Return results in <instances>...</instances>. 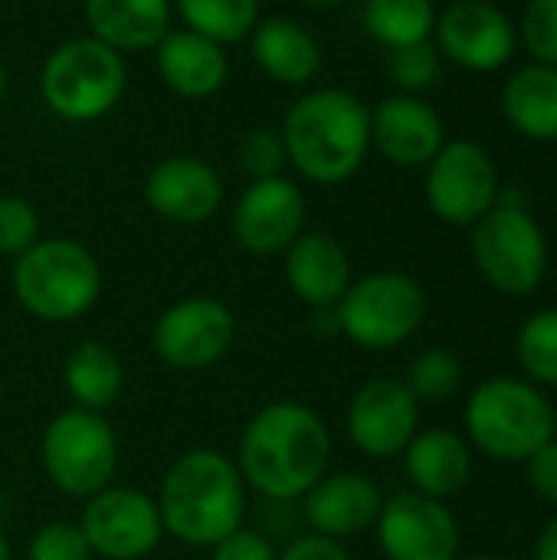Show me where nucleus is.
<instances>
[{
  "instance_id": "f257e3e1",
  "label": "nucleus",
  "mask_w": 557,
  "mask_h": 560,
  "mask_svg": "<svg viewBox=\"0 0 557 560\" xmlns=\"http://www.w3.org/2000/svg\"><path fill=\"white\" fill-rule=\"evenodd\" d=\"M332 463L328 423L299 400L263 407L240 436L236 469L246 489L269 502L302 499Z\"/></svg>"
},
{
  "instance_id": "f03ea898",
  "label": "nucleus",
  "mask_w": 557,
  "mask_h": 560,
  "mask_svg": "<svg viewBox=\"0 0 557 560\" xmlns=\"http://www.w3.org/2000/svg\"><path fill=\"white\" fill-rule=\"evenodd\" d=\"M289 164L312 184H345L371 148V108L348 89L305 92L282 118Z\"/></svg>"
},
{
  "instance_id": "7ed1b4c3",
  "label": "nucleus",
  "mask_w": 557,
  "mask_h": 560,
  "mask_svg": "<svg viewBox=\"0 0 557 560\" xmlns=\"http://www.w3.org/2000/svg\"><path fill=\"white\" fill-rule=\"evenodd\" d=\"M158 512L164 535L190 548H213L243 525L246 482L220 450H190L161 479Z\"/></svg>"
},
{
  "instance_id": "20e7f679",
  "label": "nucleus",
  "mask_w": 557,
  "mask_h": 560,
  "mask_svg": "<svg viewBox=\"0 0 557 560\" xmlns=\"http://www.w3.org/2000/svg\"><path fill=\"white\" fill-rule=\"evenodd\" d=\"M13 295L39 322L66 325L92 312L102 295V266L89 246L56 236L36 240L13 259Z\"/></svg>"
},
{
  "instance_id": "39448f33",
  "label": "nucleus",
  "mask_w": 557,
  "mask_h": 560,
  "mask_svg": "<svg viewBox=\"0 0 557 560\" xmlns=\"http://www.w3.org/2000/svg\"><path fill=\"white\" fill-rule=\"evenodd\" d=\"M466 433L489 459L525 463L555 440V407L529 381L489 377L469 394Z\"/></svg>"
},
{
  "instance_id": "423d86ee",
  "label": "nucleus",
  "mask_w": 557,
  "mask_h": 560,
  "mask_svg": "<svg viewBox=\"0 0 557 560\" xmlns=\"http://www.w3.org/2000/svg\"><path fill=\"white\" fill-rule=\"evenodd\" d=\"M125 59L95 36H72L59 43L39 72V95L62 121H98L125 95Z\"/></svg>"
},
{
  "instance_id": "0eeeda50",
  "label": "nucleus",
  "mask_w": 557,
  "mask_h": 560,
  "mask_svg": "<svg viewBox=\"0 0 557 560\" xmlns=\"http://www.w3.org/2000/svg\"><path fill=\"white\" fill-rule=\"evenodd\" d=\"M46 479L69 499H92L118 472V436L105 413L69 407L56 413L39 440Z\"/></svg>"
},
{
  "instance_id": "6e6552de",
  "label": "nucleus",
  "mask_w": 557,
  "mask_h": 560,
  "mask_svg": "<svg viewBox=\"0 0 557 560\" xmlns=\"http://www.w3.org/2000/svg\"><path fill=\"white\" fill-rule=\"evenodd\" d=\"M338 331L364 351H391L417 335L427 315V295L407 272H371L355 279L335 305Z\"/></svg>"
},
{
  "instance_id": "1a4fd4ad",
  "label": "nucleus",
  "mask_w": 557,
  "mask_h": 560,
  "mask_svg": "<svg viewBox=\"0 0 557 560\" xmlns=\"http://www.w3.org/2000/svg\"><path fill=\"white\" fill-rule=\"evenodd\" d=\"M473 259L502 295H529L548 272V243L538 220L519 200H502L473 226Z\"/></svg>"
},
{
  "instance_id": "9d476101",
  "label": "nucleus",
  "mask_w": 557,
  "mask_h": 560,
  "mask_svg": "<svg viewBox=\"0 0 557 560\" xmlns=\"http://www.w3.org/2000/svg\"><path fill=\"white\" fill-rule=\"evenodd\" d=\"M427 203L450 226H476L499 203V171L479 141H446L427 164Z\"/></svg>"
},
{
  "instance_id": "9b49d317",
  "label": "nucleus",
  "mask_w": 557,
  "mask_h": 560,
  "mask_svg": "<svg viewBox=\"0 0 557 560\" xmlns=\"http://www.w3.org/2000/svg\"><path fill=\"white\" fill-rule=\"evenodd\" d=\"M79 528L92 555L105 560H144L164 538L158 502L131 486H108L85 499Z\"/></svg>"
},
{
  "instance_id": "f8f14e48",
  "label": "nucleus",
  "mask_w": 557,
  "mask_h": 560,
  "mask_svg": "<svg viewBox=\"0 0 557 560\" xmlns=\"http://www.w3.org/2000/svg\"><path fill=\"white\" fill-rule=\"evenodd\" d=\"M236 341L230 305L210 295H190L161 312L151 331V348L174 371H204L227 358Z\"/></svg>"
},
{
  "instance_id": "ddd939ff",
  "label": "nucleus",
  "mask_w": 557,
  "mask_h": 560,
  "mask_svg": "<svg viewBox=\"0 0 557 560\" xmlns=\"http://www.w3.org/2000/svg\"><path fill=\"white\" fill-rule=\"evenodd\" d=\"M348 440L371 459L401 456L420 430V404L397 377L361 384L348 404Z\"/></svg>"
},
{
  "instance_id": "4468645a",
  "label": "nucleus",
  "mask_w": 557,
  "mask_h": 560,
  "mask_svg": "<svg viewBox=\"0 0 557 560\" xmlns=\"http://www.w3.org/2000/svg\"><path fill=\"white\" fill-rule=\"evenodd\" d=\"M374 528L387 560H460V525L440 499L420 492L384 499Z\"/></svg>"
},
{
  "instance_id": "2eb2a0df",
  "label": "nucleus",
  "mask_w": 557,
  "mask_h": 560,
  "mask_svg": "<svg viewBox=\"0 0 557 560\" xmlns=\"http://www.w3.org/2000/svg\"><path fill=\"white\" fill-rule=\"evenodd\" d=\"M233 240L250 256H282L305 230V197L282 177L250 180L233 207Z\"/></svg>"
},
{
  "instance_id": "dca6fc26",
  "label": "nucleus",
  "mask_w": 557,
  "mask_h": 560,
  "mask_svg": "<svg viewBox=\"0 0 557 560\" xmlns=\"http://www.w3.org/2000/svg\"><path fill=\"white\" fill-rule=\"evenodd\" d=\"M437 49L473 72H496L515 56L519 30L492 0H456L437 16Z\"/></svg>"
},
{
  "instance_id": "f3484780",
  "label": "nucleus",
  "mask_w": 557,
  "mask_h": 560,
  "mask_svg": "<svg viewBox=\"0 0 557 560\" xmlns=\"http://www.w3.org/2000/svg\"><path fill=\"white\" fill-rule=\"evenodd\" d=\"M144 200L161 220L181 223V226H197L220 210L223 177L204 158L171 154L148 171Z\"/></svg>"
},
{
  "instance_id": "a211bd4d",
  "label": "nucleus",
  "mask_w": 557,
  "mask_h": 560,
  "mask_svg": "<svg viewBox=\"0 0 557 560\" xmlns=\"http://www.w3.org/2000/svg\"><path fill=\"white\" fill-rule=\"evenodd\" d=\"M371 144L401 167H427L446 144L443 118L420 95H387L371 112Z\"/></svg>"
},
{
  "instance_id": "6ab92c4d",
  "label": "nucleus",
  "mask_w": 557,
  "mask_h": 560,
  "mask_svg": "<svg viewBox=\"0 0 557 560\" xmlns=\"http://www.w3.org/2000/svg\"><path fill=\"white\" fill-rule=\"evenodd\" d=\"M381 509V489L361 472H325L302 495V515L309 528L335 541H348L374 528Z\"/></svg>"
},
{
  "instance_id": "aec40b11",
  "label": "nucleus",
  "mask_w": 557,
  "mask_h": 560,
  "mask_svg": "<svg viewBox=\"0 0 557 560\" xmlns=\"http://www.w3.org/2000/svg\"><path fill=\"white\" fill-rule=\"evenodd\" d=\"M282 259L289 289L315 312H335V305L355 282L345 246L328 233H302L282 253Z\"/></svg>"
},
{
  "instance_id": "412c9836",
  "label": "nucleus",
  "mask_w": 557,
  "mask_h": 560,
  "mask_svg": "<svg viewBox=\"0 0 557 560\" xmlns=\"http://www.w3.org/2000/svg\"><path fill=\"white\" fill-rule=\"evenodd\" d=\"M154 49L164 85L184 98H210L230 75L227 49L194 30H171Z\"/></svg>"
},
{
  "instance_id": "4be33fe9",
  "label": "nucleus",
  "mask_w": 557,
  "mask_h": 560,
  "mask_svg": "<svg viewBox=\"0 0 557 560\" xmlns=\"http://www.w3.org/2000/svg\"><path fill=\"white\" fill-rule=\"evenodd\" d=\"M401 456H404V469H407L414 492L440 499V502L463 492L473 476L469 443L460 433L443 430V427L417 430V436Z\"/></svg>"
},
{
  "instance_id": "5701e85b",
  "label": "nucleus",
  "mask_w": 557,
  "mask_h": 560,
  "mask_svg": "<svg viewBox=\"0 0 557 560\" xmlns=\"http://www.w3.org/2000/svg\"><path fill=\"white\" fill-rule=\"evenodd\" d=\"M253 62L279 85H309L322 69V46L292 16H259L250 33Z\"/></svg>"
},
{
  "instance_id": "b1692460",
  "label": "nucleus",
  "mask_w": 557,
  "mask_h": 560,
  "mask_svg": "<svg viewBox=\"0 0 557 560\" xmlns=\"http://www.w3.org/2000/svg\"><path fill=\"white\" fill-rule=\"evenodd\" d=\"M171 0H85L89 36L125 52L154 49L171 33Z\"/></svg>"
},
{
  "instance_id": "393cba45",
  "label": "nucleus",
  "mask_w": 557,
  "mask_h": 560,
  "mask_svg": "<svg viewBox=\"0 0 557 560\" xmlns=\"http://www.w3.org/2000/svg\"><path fill=\"white\" fill-rule=\"evenodd\" d=\"M509 125L532 141H557V66L529 62L502 85Z\"/></svg>"
},
{
  "instance_id": "a878e982",
  "label": "nucleus",
  "mask_w": 557,
  "mask_h": 560,
  "mask_svg": "<svg viewBox=\"0 0 557 560\" xmlns=\"http://www.w3.org/2000/svg\"><path fill=\"white\" fill-rule=\"evenodd\" d=\"M62 384L69 400L79 410L105 413L125 387V368L121 358L105 341H79L62 364Z\"/></svg>"
},
{
  "instance_id": "bb28decb",
  "label": "nucleus",
  "mask_w": 557,
  "mask_h": 560,
  "mask_svg": "<svg viewBox=\"0 0 557 560\" xmlns=\"http://www.w3.org/2000/svg\"><path fill=\"white\" fill-rule=\"evenodd\" d=\"M437 26L433 0H368L364 3V30L387 52L430 39Z\"/></svg>"
},
{
  "instance_id": "cd10ccee",
  "label": "nucleus",
  "mask_w": 557,
  "mask_h": 560,
  "mask_svg": "<svg viewBox=\"0 0 557 560\" xmlns=\"http://www.w3.org/2000/svg\"><path fill=\"white\" fill-rule=\"evenodd\" d=\"M187 30L230 46L253 33L259 23V0H171Z\"/></svg>"
},
{
  "instance_id": "c85d7f7f",
  "label": "nucleus",
  "mask_w": 557,
  "mask_h": 560,
  "mask_svg": "<svg viewBox=\"0 0 557 560\" xmlns=\"http://www.w3.org/2000/svg\"><path fill=\"white\" fill-rule=\"evenodd\" d=\"M519 364L529 374V381L538 387H557V308L535 312L515 338Z\"/></svg>"
},
{
  "instance_id": "c756f323",
  "label": "nucleus",
  "mask_w": 557,
  "mask_h": 560,
  "mask_svg": "<svg viewBox=\"0 0 557 560\" xmlns=\"http://www.w3.org/2000/svg\"><path fill=\"white\" fill-rule=\"evenodd\" d=\"M460 381H463L460 358L450 348H430L410 364V374L404 384L410 387L417 404H437V400L453 397Z\"/></svg>"
},
{
  "instance_id": "7c9ffc66",
  "label": "nucleus",
  "mask_w": 557,
  "mask_h": 560,
  "mask_svg": "<svg viewBox=\"0 0 557 560\" xmlns=\"http://www.w3.org/2000/svg\"><path fill=\"white\" fill-rule=\"evenodd\" d=\"M387 72H391L394 85L404 95L427 92L440 79V49L430 39L410 43V46H401V49H391Z\"/></svg>"
},
{
  "instance_id": "2f4dec72",
  "label": "nucleus",
  "mask_w": 557,
  "mask_h": 560,
  "mask_svg": "<svg viewBox=\"0 0 557 560\" xmlns=\"http://www.w3.org/2000/svg\"><path fill=\"white\" fill-rule=\"evenodd\" d=\"M240 167L250 174V180H266V177H282L289 154H286V141L279 128H250L240 138V151H236Z\"/></svg>"
},
{
  "instance_id": "473e14b6",
  "label": "nucleus",
  "mask_w": 557,
  "mask_h": 560,
  "mask_svg": "<svg viewBox=\"0 0 557 560\" xmlns=\"http://www.w3.org/2000/svg\"><path fill=\"white\" fill-rule=\"evenodd\" d=\"M39 240V213L26 197H0V256H23Z\"/></svg>"
},
{
  "instance_id": "72a5a7b5",
  "label": "nucleus",
  "mask_w": 557,
  "mask_h": 560,
  "mask_svg": "<svg viewBox=\"0 0 557 560\" xmlns=\"http://www.w3.org/2000/svg\"><path fill=\"white\" fill-rule=\"evenodd\" d=\"M519 36L532 62L557 66V0H529Z\"/></svg>"
},
{
  "instance_id": "f704fd0d",
  "label": "nucleus",
  "mask_w": 557,
  "mask_h": 560,
  "mask_svg": "<svg viewBox=\"0 0 557 560\" xmlns=\"http://www.w3.org/2000/svg\"><path fill=\"white\" fill-rule=\"evenodd\" d=\"M30 560H92V548L79 528V522H46L36 528L26 548Z\"/></svg>"
},
{
  "instance_id": "c9c22d12",
  "label": "nucleus",
  "mask_w": 557,
  "mask_h": 560,
  "mask_svg": "<svg viewBox=\"0 0 557 560\" xmlns=\"http://www.w3.org/2000/svg\"><path fill=\"white\" fill-rule=\"evenodd\" d=\"M210 551H213V560H279V551L263 532L243 528V525L223 541H217Z\"/></svg>"
},
{
  "instance_id": "e433bc0d",
  "label": "nucleus",
  "mask_w": 557,
  "mask_h": 560,
  "mask_svg": "<svg viewBox=\"0 0 557 560\" xmlns=\"http://www.w3.org/2000/svg\"><path fill=\"white\" fill-rule=\"evenodd\" d=\"M529 463V486L538 499L557 505V436L548 440L535 456L525 459Z\"/></svg>"
},
{
  "instance_id": "4c0bfd02",
  "label": "nucleus",
  "mask_w": 557,
  "mask_h": 560,
  "mask_svg": "<svg viewBox=\"0 0 557 560\" xmlns=\"http://www.w3.org/2000/svg\"><path fill=\"white\" fill-rule=\"evenodd\" d=\"M279 560H351L345 541H335V538H325V535H299L292 538L282 551Z\"/></svg>"
},
{
  "instance_id": "58836bf2",
  "label": "nucleus",
  "mask_w": 557,
  "mask_h": 560,
  "mask_svg": "<svg viewBox=\"0 0 557 560\" xmlns=\"http://www.w3.org/2000/svg\"><path fill=\"white\" fill-rule=\"evenodd\" d=\"M535 560H557V518H552V522L545 525V532L538 535Z\"/></svg>"
},
{
  "instance_id": "ea45409f",
  "label": "nucleus",
  "mask_w": 557,
  "mask_h": 560,
  "mask_svg": "<svg viewBox=\"0 0 557 560\" xmlns=\"http://www.w3.org/2000/svg\"><path fill=\"white\" fill-rule=\"evenodd\" d=\"M7 92H10V72H7V66H3V59H0V105H3Z\"/></svg>"
},
{
  "instance_id": "a19ab883",
  "label": "nucleus",
  "mask_w": 557,
  "mask_h": 560,
  "mask_svg": "<svg viewBox=\"0 0 557 560\" xmlns=\"http://www.w3.org/2000/svg\"><path fill=\"white\" fill-rule=\"evenodd\" d=\"M0 560H13V555H10V545H7V538H3V532H0Z\"/></svg>"
},
{
  "instance_id": "79ce46f5",
  "label": "nucleus",
  "mask_w": 557,
  "mask_h": 560,
  "mask_svg": "<svg viewBox=\"0 0 557 560\" xmlns=\"http://www.w3.org/2000/svg\"><path fill=\"white\" fill-rule=\"evenodd\" d=\"M309 7H338V3H345V0H305Z\"/></svg>"
},
{
  "instance_id": "37998d69",
  "label": "nucleus",
  "mask_w": 557,
  "mask_h": 560,
  "mask_svg": "<svg viewBox=\"0 0 557 560\" xmlns=\"http://www.w3.org/2000/svg\"><path fill=\"white\" fill-rule=\"evenodd\" d=\"M466 560H502V558H489V555H476V558H466Z\"/></svg>"
},
{
  "instance_id": "c03bdc74",
  "label": "nucleus",
  "mask_w": 557,
  "mask_h": 560,
  "mask_svg": "<svg viewBox=\"0 0 557 560\" xmlns=\"http://www.w3.org/2000/svg\"><path fill=\"white\" fill-rule=\"evenodd\" d=\"M555 436H557V407H555Z\"/></svg>"
},
{
  "instance_id": "a18cd8bd",
  "label": "nucleus",
  "mask_w": 557,
  "mask_h": 560,
  "mask_svg": "<svg viewBox=\"0 0 557 560\" xmlns=\"http://www.w3.org/2000/svg\"><path fill=\"white\" fill-rule=\"evenodd\" d=\"M0 404H3V384H0Z\"/></svg>"
}]
</instances>
